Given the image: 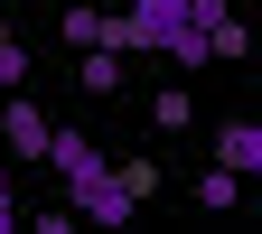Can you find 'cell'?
<instances>
[{
	"label": "cell",
	"instance_id": "cell-1",
	"mask_svg": "<svg viewBox=\"0 0 262 234\" xmlns=\"http://www.w3.org/2000/svg\"><path fill=\"white\" fill-rule=\"evenodd\" d=\"M66 197H75V216H84V225H131V206H141L122 169H103V178H84V187H66Z\"/></svg>",
	"mask_w": 262,
	"mask_h": 234
},
{
	"label": "cell",
	"instance_id": "cell-2",
	"mask_svg": "<svg viewBox=\"0 0 262 234\" xmlns=\"http://www.w3.org/2000/svg\"><path fill=\"white\" fill-rule=\"evenodd\" d=\"M0 131H10V159H47V150H56V122H47L38 103H19V94L0 103Z\"/></svg>",
	"mask_w": 262,
	"mask_h": 234
},
{
	"label": "cell",
	"instance_id": "cell-3",
	"mask_svg": "<svg viewBox=\"0 0 262 234\" xmlns=\"http://www.w3.org/2000/svg\"><path fill=\"white\" fill-rule=\"evenodd\" d=\"M47 169H56L66 187H84V178H103V169H113V159H103V150H94V141H84V131H66V122H56V150H47Z\"/></svg>",
	"mask_w": 262,
	"mask_h": 234
},
{
	"label": "cell",
	"instance_id": "cell-4",
	"mask_svg": "<svg viewBox=\"0 0 262 234\" xmlns=\"http://www.w3.org/2000/svg\"><path fill=\"white\" fill-rule=\"evenodd\" d=\"M196 28H206L215 56H244V47H253V38H244V10H225V0H196Z\"/></svg>",
	"mask_w": 262,
	"mask_h": 234
},
{
	"label": "cell",
	"instance_id": "cell-5",
	"mask_svg": "<svg viewBox=\"0 0 262 234\" xmlns=\"http://www.w3.org/2000/svg\"><path fill=\"white\" fill-rule=\"evenodd\" d=\"M215 159L244 169V178H262V122H225V131H215Z\"/></svg>",
	"mask_w": 262,
	"mask_h": 234
},
{
	"label": "cell",
	"instance_id": "cell-6",
	"mask_svg": "<svg viewBox=\"0 0 262 234\" xmlns=\"http://www.w3.org/2000/svg\"><path fill=\"white\" fill-rule=\"evenodd\" d=\"M66 47H113V10L75 0V10H66Z\"/></svg>",
	"mask_w": 262,
	"mask_h": 234
},
{
	"label": "cell",
	"instance_id": "cell-7",
	"mask_svg": "<svg viewBox=\"0 0 262 234\" xmlns=\"http://www.w3.org/2000/svg\"><path fill=\"white\" fill-rule=\"evenodd\" d=\"M75 75H84V94H113L122 84V47H75Z\"/></svg>",
	"mask_w": 262,
	"mask_h": 234
},
{
	"label": "cell",
	"instance_id": "cell-8",
	"mask_svg": "<svg viewBox=\"0 0 262 234\" xmlns=\"http://www.w3.org/2000/svg\"><path fill=\"white\" fill-rule=\"evenodd\" d=\"M234 197H253V178H244V169H225V159L196 178V206H234Z\"/></svg>",
	"mask_w": 262,
	"mask_h": 234
},
{
	"label": "cell",
	"instance_id": "cell-9",
	"mask_svg": "<svg viewBox=\"0 0 262 234\" xmlns=\"http://www.w3.org/2000/svg\"><path fill=\"white\" fill-rule=\"evenodd\" d=\"M187 113H196V103H187L178 84H169V94H150V122H159V131H187Z\"/></svg>",
	"mask_w": 262,
	"mask_h": 234
},
{
	"label": "cell",
	"instance_id": "cell-10",
	"mask_svg": "<svg viewBox=\"0 0 262 234\" xmlns=\"http://www.w3.org/2000/svg\"><path fill=\"white\" fill-rule=\"evenodd\" d=\"M19 84H28V47H19V38H0V94H19Z\"/></svg>",
	"mask_w": 262,
	"mask_h": 234
},
{
	"label": "cell",
	"instance_id": "cell-11",
	"mask_svg": "<svg viewBox=\"0 0 262 234\" xmlns=\"http://www.w3.org/2000/svg\"><path fill=\"white\" fill-rule=\"evenodd\" d=\"M19 225V197H10V169H0V234Z\"/></svg>",
	"mask_w": 262,
	"mask_h": 234
},
{
	"label": "cell",
	"instance_id": "cell-12",
	"mask_svg": "<svg viewBox=\"0 0 262 234\" xmlns=\"http://www.w3.org/2000/svg\"><path fill=\"white\" fill-rule=\"evenodd\" d=\"M253 206H262V178H253Z\"/></svg>",
	"mask_w": 262,
	"mask_h": 234
},
{
	"label": "cell",
	"instance_id": "cell-13",
	"mask_svg": "<svg viewBox=\"0 0 262 234\" xmlns=\"http://www.w3.org/2000/svg\"><path fill=\"white\" fill-rule=\"evenodd\" d=\"M0 38H10V28H0Z\"/></svg>",
	"mask_w": 262,
	"mask_h": 234
}]
</instances>
